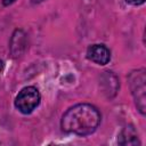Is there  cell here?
Instances as JSON below:
<instances>
[{"instance_id": "obj_1", "label": "cell", "mask_w": 146, "mask_h": 146, "mask_svg": "<svg viewBox=\"0 0 146 146\" xmlns=\"http://www.w3.org/2000/svg\"><path fill=\"white\" fill-rule=\"evenodd\" d=\"M102 115L91 104H76L70 107L62 116L60 128L66 133L88 136L96 131Z\"/></svg>"}, {"instance_id": "obj_2", "label": "cell", "mask_w": 146, "mask_h": 146, "mask_svg": "<svg viewBox=\"0 0 146 146\" xmlns=\"http://www.w3.org/2000/svg\"><path fill=\"white\" fill-rule=\"evenodd\" d=\"M130 90L132 97L135 99V104L137 110L145 115L146 110V71L144 68H139L132 71L128 76Z\"/></svg>"}, {"instance_id": "obj_3", "label": "cell", "mask_w": 146, "mask_h": 146, "mask_svg": "<svg viewBox=\"0 0 146 146\" xmlns=\"http://www.w3.org/2000/svg\"><path fill=\"white\" fill-rule=\"evenodd\" d=\"M40 100L41 96L35 87H25L16 96L15 106L21 113L30 114L39 106Z\"/></svg>"}, {"instance_id": "obj_4", "label": "cell", "mask_w": 146, "mask_h": 146, "mask_svg": "<svg viewBox=\"0 0 146 146\" xmlns=\"http://www.w3.org/2000/svg\"><path fill=\"white\" fill-rule=\"evenodd\" d=\"M87 58L98 65H106L111 59V51L104 44H92L87 49Z\"/></svg>"}, {"instance_id": "obj_5", "label": "cell", "mask_w": 146, "mask_h": 146, "mask_svg": "<svg viewBox=\"0 0 146 146\" xmlns=\"http://www.w3.org/2000/svg\"><path fill=\"white\" fill-rule=\"evenodd\" d=\"M10 52L13 57H19L26 49V34L22 30H16L10 39Z\"/></svg>"}, {"instance_id": "obj_6", "label": "cell", "mask_w": 146, "mask_h": 146, "mask_svg": "<svg viewBox=\"0 0 146 146\" xmlns=\"http://www.w3.org/2000/svg\"><path fill=\"white\" fill-rule=\"evenodd\" d=\"M117 143L122 146H138L140 145L138 135L133 125H127L122 129V131L119 135Z\"/></svg>"}, {"instance_id": "obj_7", "label": "cell", "mask_w": 146, "mask_h": 146, "mask_svg": "<svg viewBox=\"0 0 146 146\" xmlns=\"http://www.w3.org/2000/svg\"><path fill=\"white\" fill-rule=\"evenodd\" d=\"M125 1L132 6H140L145 2V0H125Z\"/></svg>"}, {"instance_id": "obj_8", "label": "cell", "mask_w": 146, "mask_h": 146, "mask_svg": "<svg viewBox=\"0 0 146 146\" xmlns=\"http://www.w3.org/2000/svg\"><path fill=\"white\" fill-rule=\"evenodd\" d=\"M16 0H2V5L3 6H9V5H11L13 2H15Z\"/></svg>"}, {"instance_id": "obj_9", "label": "cell", "mask_w": 146, "mask_h": 146, "mask_svg": "<svg viewBox=\"0 0 146 146\" xmlns=\"http://www.w3.org/2000/svg\"><path fill=\"white\" fill-rule=\"evenodd\" d=\"M43 0H32V2H34V3H39V2H42Z\"/></svg>"}, {"instance_id": "obj_10", "label": "cell", "mask_w": 146, "mask_h": 146, "mask_svg": "<svg viewBox=\"0 0 146 146\" xmlns=\"http://www.w3.org/2000/svg\"><path fill=\"white\" fill-rule=\"evenodd\" d=\"M2 68H3V63H2L1 60H0V71H1Z\"/></svg>"}]
</instances>
